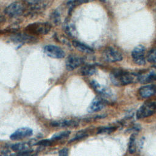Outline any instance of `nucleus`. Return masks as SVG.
I'll return each mask as SVG.
<instances>
[{"label": "nucleus", "mask_w": 156, "mask_h": 156, "mask_svg": "<svg viewBox=\"0 0 156 156\" xmlns=\"http://www.w3.org/2000/svg\"><path fill=\"white\" fill-rule=\"evenodd\" d=\"M110 79L114 85L121 86L131 83L134 80V77L127 72L121 69H115L111 73Z\"/></svg>", "instance_id": "obj_1"}, {"label": "nucleus", "mask_w": 156, "mask_h": 156, "mask_svg": "<svg viewBox=\"0 0 156 156\" xmlns=\"http://www.w3.org/2000/svg\"><path fill=\"white\" fill-rule=\"evenodd\" d=\"M156 110V102H146L144 103L136 112V118L142 119L153 115Z\"/></svg>", "instance_id": "obj_2"}, {"label": "nucleus", "mask_w": 156, "mask_h": 156, "mask_svg": "<svg viewBox=\"0 0 156 156\" xmlns=\"http://www.w3.org/2000/svg\"><path fill=\"white\" fill-rule=\"evenodd\" d=\"M102 57L105 60L108 62H119L122 59L121 54L112 47H108L104 49L102 52Z\"/></svg>", "instance_id": "obj_3"}, {"label": "nucleus", "mask_w": 156, "mask_h": 156, "mask_svg": "<svg viewBox=\"0 0 156 156\" xmlns=\"http://www.w3.org/2000/svg\"><path fill=\"white\" fill-rule=\"evenodd\" d=\"M51 28V24L48 23H37L29 25L27 30L34 34L45 35L50 31Z\"/></svg>", "instance_id": "obj_4"}, {"label": "nucleus", "mask_w": 156, "mask_h": 156, "mask_svg": "<svg viewBox=\"0 0 156 156\" xmlns=\"http://www.w3.org/2000/svg\"><path fill=\"white\" fill-rule=\"evenodd\" d=\"M24 10L23 5L19 2L10 4L4 10V12L10 17H16L21 15Z\"/></svg>", "instance_id": "obj_5"}, {"label": "nucleus", "mask_w": 156, "mask_h": 156, "mask_svg": "<svg viewBox=\"0 0 156 156\" xmlns=\"http://www.w3.org/2000/svg\"><path fill=\"white\" fill-rule=\"evenodd\" d=\"M145 48L142 45H138L134 48L132 51V57L135 63L138 65L145 64L146 60L144 58Z\"/></svg>", "instance_id": "obj_6"}, {"label": "nucleus", "mask_w": 156, "mask_h": 156, "mask_svg": "<svg viewBox=\"0 0 156 156\" xmlns=\"http://www.w3.org/2000/svg\"><path fill=\"white\" fill-rule=\"evenodd\" d=\"M44 52L45 54L52 58H62L65 56V52L58 46L49 44L44 47Z\"/></svg>", "instance_id": "obj_7"}, {"label": "nucleus", "mask_w": 156, "mask_h": 156, "mask_svg": "<svg viewBox=\"0 0 156 156\" xmlns=\"http://www.w3.org/2000/svg\"><path fill=\"white\" fill-rule=\"evenodd\" d=\"M83 63V60L81 57L75 55H70L66 58L65 62L66 68L68 71H73L80 66Z\"/></svg>", "instance_id": "obj_8"}, {"label": "nucleus", "mask_w": 156, "mask_h": 156, "mask_svg": "<svg viewBox=\"0 0 156 156\" xmlns=\"http://www.w3.org/2000/svg\"><path fill=\"white\" fill-rule=\"evenodd\" d=\"M90 83L94 90L98 92L99 94H101L102 96V98L105 99L107 102L108 99H112L113 98V94L110 90L101 85L99 83H98V82L95 80H92Z\"/></svg>", "instance_id": "obj_9"}, {"label": "nucleus", "mask_w": 156, "mask_h": 156, "mask_svg": "<svg viewBox=\"0 0 156 156\" xmlns=\"http://www.w3.org/2000/svg\"><path fill=\"white\" fill-rule=\"evenodd\" d=\"M32 135V130L29 127H21L15 130L10 136L12 140H18L30 136Z\"/></svg>", "instance_id": "obj_10"}, {"label": "nucleus", "mask_w": 156, "mask_h": 156, "mask_svg": "<svg viewBox=\"0 0 156 156\" xmlns=\"http://www.w3.org/2000/svg\"><path fill=\"white\" fill-rule=\"evenodd\" d=\"M107 101L101 97H96L91 102L88 107V112L90 113L96 112L101 110L105 105Z\"/></svg>", "instance_id": "obj_11"}, {"label": "nucleus", "mask_w": 156, "mask_h": 156, "mask_svg": "<svg viewBox=\"0 0 156 156\" xmlns=\"http://www.w3.org/2000/svg\"><path fill=\"white\" fill-rule=\"evenodd\" d=\"M139 94L143 98H150L156 94V85L149 84L141 87L139 90Z\"/></svg>", "instance_id": "obj_12"}, {"label": "nucleus", "mask_w": 156, "mask_h": 156, "mask_svg": "<svg viewBox=\"0 0 156 156\" xmlns=\"http://www.w3.org/2000/svg\"><path fill=\"white\" fill-rule=\"evenodd\" d=\"M51 125L53 127H74L78 125V123L74 120H60L53 121L51 123Z\"/></svg>", "instance_id": "obj_13"}, {"label": "nucleus", "mask_w": 156, "mask_h": 156, "mask_svg": "<svg viewBox=\"0 0 156 156\" xmlns=\"http://www.w3.org/2000/svg\"><path fill=\"white\" fill-rule=\"evenodd\" d=\"M14 41L22 43H33L35 42L36 38L27 34H18L13 38Z\"/></svg>", "instance_id": "obj_14"}, {"label": "nucleus", "mask_w": 156, "mask_h": 156, "mask_svg": "<svg viewBox=\"0 0 156 156\" xmlns=\"http://www.w3.org/2000/svg\"><path fill=\"white\" fill-rule=\"evenodd\" d=\"M72 44L73 45V46L78 51H81L82 52H85V53H92L93 52V50L92 48H91L90 47H89L88 46L78 41H73Z\"/></svg>", "instance_id": "obj_15"}, {"label": "nucleus", "mask_w": 156, "mask_h": 156, "mask_svg": "<svg viewBox=\"0 0 156 156\" xmlns=\"http://www.w3.org/2000/svg\"><path fill=\"white\" fill-rule=\"evenodd\" d=\"M29 5H30L32 9L39 10L44 8L46 5V3L44 1H25Z\"/></svg>", "instance_id": "obj_16"}, {"label": "nucleus", "mask_w": 156, "mask_h": 156, "mask_svg": "<svg viewBox=\"0 0 156 156\" xmlns=\"http://www.w3.org/2000/svg\"><path fill=\"white\" fill-rule=\"evenodd\" d=\"M29 146H30L29 143H19L13 144L11 146V148L14 151L21 152L27 151L30 147Z\"/></svg>", "instance_id": "obj_17"}, {"label": "nucleus", "mask_w": 156, "mask_h": 156, "mask_svg": "<svg viewBox=\"0 0 156 156\" xmlns=\"http://www.w3.org/2000/svg\"><path fill=\"white\" fill-rule=\"evenodd\" d=\"M96 72V69L92 65H87L82 68L81 74L84 76H92Z\"/></svg>", "instance_id": "obj_18"}, {"label": "nucleus", "mask_w": 156, "mask_h": 156, "mask_svg": "<svg viewBox=\"0 0 156 156\" xmlns=\"http://www.w3.org/2000/svg\"><path fill=\"white\" fill-rule=\"evenodd\" d=\"M136 135L135 133H133L129 140V152L130 154H133L136 151Z\"/></svg>", "instance_id": "obj_19"}, {"label": "nucleus", "mask_w": 156, "mask_h": 156, "mask_svg": "<svg viewBox=\"0 0 156 156\" xmlns=\"http://www.w3.org/2000/svg\"><path fill=\"white\" fill-rule=\"evenodd\" d=\"M147 60L154 64V66L156 68V49H151L147 55Z\"/></svg>", "instance_id": "obj_20"}, {"label": "nucleus", "mask_w": 156, "mask_h": 156, "mask_svg": "<svg viewBox=\"0 0 156 156\" xmlns=\"http://www.w3.org/2000/svg\"><path fill=\"white\" fill-rule=\"evenodd\" d=\"M69 134H70V131H68V130L62 131V132L55 133L52 136V140H58L63 139V138H65L68 136L69 135Z\"/></svg>", "instance_id": "obj_21"}, {"label": "nucleus", "mask_w": 156, "mask_h": 156, "mask_svg": "<svg viewBox=\"0 0 156 156\" xmlns=\"http://www.w3.org/2000/svg\"><path fill=\"white\" fill-rule=\"evenodd\" d=\"M64 29H65V32H66L68 34V35H69L70 36H73L75 34L76 29H75L74 25L72 24L71 23H69V22H66L65 24Z\"/></svg>", "instance_id": "obj_22"}, {"label": "nucleus", "mask_w": 156, "mask_h": 156, "mask_svg": "<svg viewBox=\"0 0 156 156\" xmlns=\"http://www.w3.org/2000/svg\"><path fill=\"white\" fill-rule=\"evenodd\" d=\"M116 130V128L114 126H110V127H101L98 130V133L100 134H108Z\"/></svg>", "instance_id": "obj_23"}, {"label": "nucleus", "mask_w": 156, "mask_h": 156, "mask_svg": "<svg viewBox=\"0 0 156 156\" xmlns=\"http://www.w3.org/2000/svg\"><path fill=\"white\" fill-rule=\"evenodd\" d=\"M51 18L54 24L56 25L58 24L60 22V16L59 12L57 10L54 11L51 15Z\"/></svg>", "instance_id": "obj_24"}, {"label": "nucleus", "mask_w": 156, "mask_h": 156, "mask_svg": "<svg viewBox=\"0 0 156 156\" xmlns=\"http://www.w3.org/2000/svg\"><path fill=\"white\" fill-rule=\"evenodd\" d=\"M34 154L32 153V151H23V152H19V154L18 155H16V156H34Z\"/></svg>", "instance_id": "obj_25"}, {"label": "nucleus", "mask_w": 156, "mask_h": 156, "mask_svg": "<svg viewBox=\"0 0 156 156\" xmlns=\"http://www.w3.org/2000/svg\"><path fill=\"white\" fill-rule=\"evenodd\" d=\"M37 144L38 145H40L42 146H48L51 144V141L49 140H41L40 141H38Z\"/></svg>", "instance_id": "obj_26"}, {"label": "nucleus", "mask_w": 156, "mask_h": 156, "mask_svg": "<svg viewBox=\"0 0 156 156\" xmlns=\"http://www.w3.org/2000/svg\"><path fill=\"white\" fill-rule=\"evenodd\" d=\"M85 136H87V134L85 133H79L77 134L73 140H70V141H76V140H78L79 139L83 138V137H85Z\"/></svg>", "instance_id": "obj_27"}, {"label": "nucleus", "mask_w": 156, "mask_h": 156, "mask_svg": "<svg viewBox=\"0 0 156 156\" xmlns=\"http://www.w3.org/2000/svg\"><path fill=\"white\" fill-rule=\"evenodd\" d=\"M59 156H68L67 149H63L59 152Z\"/></svg>", "instance_id": "obj_28"}, {"label": "nucleus", "mask_w": 156, "mask_h": 156, "mask_svg": "<svg viewBox=\"0 0 156 156\" xmlns=\"http://www.w3.org/2000/svg\"><path fill=\"white\" fill-rule=\"evenodd\" d=\"M4 21H5L4 17L2 16H1V15H0V23H2V22Z\"/></svg>", "instance_id": "obj_29"}]
</instances>
